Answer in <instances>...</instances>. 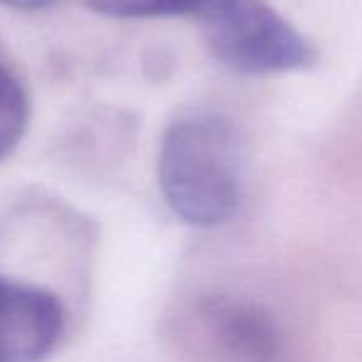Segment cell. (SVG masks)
Returning a JSON list of instances; mask_svg holds the SVG:
<instances>
[{
    "mask_svg": "<svg viewBox=\"0 0 362 362\" xmlns=\"http://www.w3.org/2000/svg\"><path fill=\"white\" fill-rule=\"evenodd\" d=\"M197 21L214 57L243 75L298 72L315 60L310 40L266 0H211Z\"/></svg>",
    "mask_w": 362,
    "mask_h": 362,
    "instance_id": "7a4b0ae2",
    "label": "cell"
},
{
    "mask_svg": "<svg viewBox=\"0 0 362 362\" xmlns=\"http://www.w3.org/2000/svg\"><path fill=\"white\" fill-rule=\"evenodd\" d=\"M52 0H0V6L13 8V11H40L47 8Z\"/></svg>",
    "mask_w": 362,
    "mask_h": 362,
    "instance_id": "52a82bcc",
    "label": "cell"
},
{
    "mask_svg": "<svg viewBox=\"0 0 362 362\" xmlns=\"http://www.w3.org/2000/svg\"><path fill=\"white\" fill-rule=\"evenodd\" d=\"M156 179L174 216L197 228L233 221L246 202V149L226 117L194 112L161 136Z\"/></svg>",
    "mask_w": 362,
    "mask_h": 362,
    "instance_id": "6da1fadb",
    "label": "cell"
},
{
    "mask_svg": "<svg viewBox=\"0 0 362 362\" xmlns=\"http://www.w3.org/2000/svg\"><path fill=\"white\" fill-rule=\"evenodd\" d=\"M87 8L115 21L199 18L211 0H85Z\"/></svg>",
    "mask_w": 362,
    "mask_h": 362,
    "instance_id": "5b68a950",
    "label": "cell"
},
{
    "mask_svg": "<svg viewBox=\"0 0 362 362\" xmlns=\"http://www.w3.org/2000/svg\"><path fill=\"white\" fill-rule=\"evenodd\" d=\"M189 340L218 362H283V337L258 303L202 298L189 315Z\"/></svg>",
    "mask_w": 362,
    "mask_h": 362,
    "instance_id": "3957f363",
    "label": "cell"
},
{
    "mask_svg": "<svg viewBox=\"0 0 362 362\" xmlns=\"http://www.w3.org/2000/svg\"><path fill=\"white\" fill-rule=\"evenodd\" d=\"M65 327L67 313L55 293L0 273V362H45Z\"/></svg>",
    "mask_w": 362,
    "mask_h": 362,
    "instance_id": "277c9868",
    "label": "cell"
},
{
    "mask_svg": "<svg viewBox=\"0 0 362 362\" xmlns=\"http://www.w3.org/2000/svg\"><path fill=\"white\" fill-rule=\"evenodd\" d=\"M30 124V100L25 87L0 65V161L13 154Z\"/></svg>",
    "mask_w": 362,
    "mask_h": 362,
    "instance_id": "8992f818",
    "label": "cell"
}]
</instances>
